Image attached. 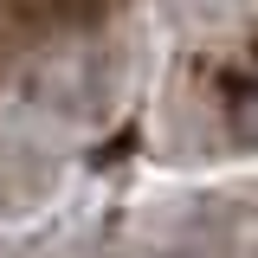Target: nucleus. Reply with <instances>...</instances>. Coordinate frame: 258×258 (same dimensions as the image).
<instances>
[{
    "instance_id": "nucleus-1",
    "label": "nucleus",
    "mask_w": 258,
    "mask_h": 258,
    "mask_svg": "<svg viewBox=\"0 0 258 258\" xmlns=\"http://www.w3.org/2000/svg\"><path fill=\"white\" fill-rule=\"evenodd\" d=\"M232 129H239L245 142H258V84L239 91V103H232Z\"/></svg>"
},
{
    "instance_id": "nucleus-2",
    "label": "nucleus",
    "mask_w": 258,
    "mask_h": 258,
    "mask_svg": "<svg viewBox=\"0 0 258 258\" xmlns=\"http://www.w3.org/2000/svg\"><path fill=\"white\" fill-rule=\"evenodd\" d=\"M168 258H181V252H168Z\"/></svg>"
}]
</instances>
